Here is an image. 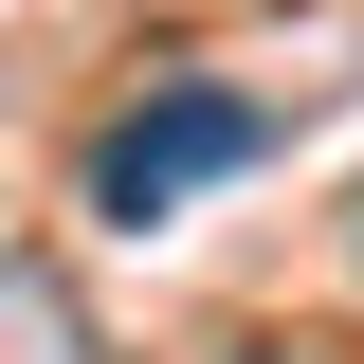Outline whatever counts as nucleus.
<instances>
[{
  "label": "nucleus",
  "instance_id": "1",
  "mask_svg": "<svg viewBox=\"0 0 364 364\" xmlns=\"http://www.w3.org/2000/svg\"><path fill=\"white\" fill-rule=\"evenodd\" d=\"M255 146H273L255 91H146L128 128L91 146V219H182V200H200V182H237Z\"/></svg>",
  "mask_w": 364,
  "mask_h": 364
},
{
  "label": "nucleus",
  "instance_id": "2",
  "mask_svg": "<svg viewBox=\"0 0 364 364\" xmlns=\"http://www.w3.org/2000/svg\"><path fill=\"white\" fill-rule=\"evenodd\" d=\"M0 364H109V346H91V310L55 291L37 255H0Z\"/></svg>",
  "mask_w": 364,
  "mask_h": 364
},
{
  "label": "nucleus",
  "instance_id": "3",
  "mask_svg": "<svg viewBox=\"0 0 364 364\" xmlns=\"http://www.w3.org/2000/svg\"><path fill=\"white\" fill-rule=\"evenodd\" d=\"M237 364H346V346H237Z\"/></svg>",
  "mask_w": 364,
  "mask_h": 364
}]
</instances>
